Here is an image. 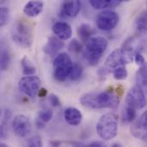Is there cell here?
Masks as SVG:
<instances>
[{"mask_svg":"<svg viewBox=\"0 0 147 147\" xmlns=\"http://www.w3.org/2000/svg\"><path fill=\"white\" fill-rule=\"evenodd\" d=\"M80 103L89 109H116L120 103V97L113 90L102 92H89L80 97Z\"/></svg>","mask_w":147,"mask_h":147,"instance_id":"1","label":"cell"},{"mask_svg":"<svg viewBox=\"0 0 147 147\" xmlns=\"http://www.w3.org/2000/svg\"><path fill=\"white\" fill-rule=\"evenodd\" d=\"M108 47V40L104 37H91L86 43L84 55L90 65H96Z\"/></svg>","mask_w":147,"mask_h":147,"instance_id":"2","label":"cell"},{"mask_svg":"<svg viewBox=\"0 0 147 147\" xmlns=\"http://www.w3.org/2000/svg\"><path fill=\"white\" fill-rule=\"evenodd\" d=\"M13 41L21 47L28 48L33 43L32 26L24 19H19L13 26L11 32Z\"/></svg>","mask_w":147,"mask_h":147,"instance_id":"3","label":"cell"},{"mask_svg":"<svg viewBox=\"0 0 147 147\" xmlns=\"http://www.w3.org/2000/svg\"><path fill=\"white\" fill-rule=\"evenodd\" d=\"M96 132L99 137L104 140L114 139L118 133V116L115 113L103 115L96 124Z\"/></svg>","mask_w":147,"mask_h":147,"instance_id":"4","label":"cell"},{"mask_svg":"<svg viewBox=\"0 0 147 147\" xmlns=\"http://www.w3.org/2000/svg\"><path fill=\"white\" fill-rule=\"evenodd\" d=\"M135 53L132 50L126 48H117L114 50L107 58L104 69L109 71H113L115 69L120 66H125V65L131 63L134 59Z\"/></svg>","mask_w":147,"mask_h":147,"instance_id":"5","label":"cell"},{"mask_svg":"<svg viewBox=\"0 0 147 147\" xmlns=\"http://www.w3.org/2000/svg\"><path fill=\"white\" fill-rule=\"evenodd\" d=\"M72 65L73 62L71 61L69 54L66 53H61L58 54L53 62L54 78L59 82L65 81L70 76Z\"/></svg>","mask_w":147,"mask_h":147,"instance_id":"6","label":"cell"},{"mask_svg":"<svg viewBox=\"0 0 147 147\" xmlns=\"http://www.w3.org/2000/svg\"><path fill=\"white\" fill-rule=\"evenodd\" d=\"M96 26L102 31L114 29L119 22V15L112 10H103L100 12L96 19Z\"/></svg>","mask_w":147,"mask_h":147,"instance_id":"7","label":"cell"},{"mask_svg":"<svg viewBox=\"0 0 147 147\" xmlns=\"http://www.w3.org/2000/svg\"><path fill=\"white\" fill-rule=\"evenodd\" d=\"M40 87V79L36 76H27L19 80L18 88L27 96L34 98L38 95Z\"/></svg>","mask_w":147,"mask_h":147,"instance_id":"8","label":"cell"},{"mask_svg":"<svg viewBox=\"0 0 147 147\" xmlns=\"http://www.w3.org/2000/svg\"><path fill=\"white\" fill-rule=\"evenodd\" d=\"M126 102L127 106H130L134 109H141L145 108L146 98L140 86L136 85L129 90L126 96Z\"/></svg>","mask_w":147,"mask_h":147,"instance_id":"9","label":"cell"},{"mask_svg":"<svg viewBox=\"0 0 147 147\" xmlns=\"http://www.w3.org/2000/svg\"><path fill=\"white\" fill-rule=\"evenodd\" d=\"M14 134L19 138L27 137L32 131V125L30 120L23 115L15 116L11 122Z\"/></svg>","mask_w":147,"mask_h":147,"instance_id":"10","label":"cell"},{"mask_svg":"<svg viewBox=\"0 0 147 147\" xmlns=\"http://www.w3.org/2000/svg\"><path fill=\"white\" fill-rule=\"evenodd\" d=\"M53 32L59 40H67L72 35V29L70 24L65 22H57L53 25Z\"/></svg>","mask_w":147,"mask_h":147,"instance_id":"11","label":"cell"},{"mask_svg":"<svg viewBox=\"0 0 147 147\" xmlns=\"http://www.w3.org/2000/svg\"><path fill=\"white\" fill-rule=\"evenodd\" d=\"M65 47V43L56 36H51L47 39L43 47V52L47 55H54Z\"/></svg>","mask_w":147,"mask_h":147,"instance_id":"12","label":"cell"},{"mask_svg":"<svg viewBox=\"0 0 147 147\" xmlns=\"http://www.w3.org/2000/svg\"><path fill=\"white\" fill-rule=\"evenodd\" d=\"M64 118L65 121L71 127L78 126L82 121V114L76 108H67L64 112Z\"/></svg>","mask_w":147,"mask_h":147,"instance_id":"13","label":"cell"},{"mask_svg":"<svg viewBox=\"0 0 147 147\" xmlns=\"http://www.w3.org/2000/svg\"><path fill=\"white\" fill-rule=\"evenodd\" d=\"M81 10V2L78 0L65 1L62 5V13L69 17H75Z\"/></svg>","mask_w":147,"mask_h":147,"instance_id":"14","label":"cell"},{"mask_svg":"<svg viewBox=\"0 0 147 147\" xmlns=\"http://www.w3.org/2000/svg\"><path fill=\"white\" fill-rule=\"evenodd\" d=\"M43 6L44 3L41 1L28 2L23 8V13L29 17H35L41 13L43 10Z\"/></svg>","mask_w":147,"mask_h":147,"instance_id":"15","label":"cell"},{"mask_svg":"<svg viewBox=\"0 0 147 147\" xmlns=\"http://www.w3.org/2000/svg\"><path fill=\"white\" fill-rule=\"evenodd\" d=\"M136 31L139 34H144L147 32V10L140 13L134 22Z\"/></svg>","mask_w":147,"mask_h":147,"instance_id":"16","label":"cell"},{"mask_svg":"<svg viewBox=\"0 0 147 147\" xmlns=\"http://www.w3.org/2000/svg\"><path fill=\"white\" fill-rule=\"evenodd\" d=\"M121 3V0H90V5L96 9L115 8Z\"/></svg>","mask_w":147,"mask_h":147,"instance_id":"17","label":"cell"},{"mask_svg":"<svg viewBox=\"0 0 147 147\" xmlns=\"http://www.w3.org/2000/svg\"><path fill=\"white\" fill-rule=\"evenodd\" d=\"M77 32H78V34L79 38L81 39V40L84 41V43H86L91 38V35L93 34V29L89 24L82 23L78 28Z\"/></svg>","mask_w":147,"mask_h":147,"instance_id":"18","label":"cell"},{"mask_svg":"<svg viewBox=\"0 0 147 147\" xmlns=\"http://www.w3.org/2000/svg\"><path fill=\"white\" fill-rule=\"evenodd\" d=\"M10 63V54L9 49L3 46L1 48V56H0V66L2 71H7Z\"/></svg>","mask_w":147,"mask_h":147,"instance_id":"19","label":"cell"},{"mask_svg":"<svg viewBox=\"0 0 147 147\" xmlns=\"http://www.w3.org/2000/svg\"><path fill=\"white\" fill-rule=\"evenodd\" d=\"M136 81L139 86H147V63L141 65L136 73Z\"/></svg>","mask_w":147,"mask_h":147,"instance_id":"20","label":"cell"},{"mask_svg":"<svg viewBox=\"0 0 147 147\" xmlns=\"http://www.w3.org/2000/svg\"><path fill=\"white\" fill-rule=\"evenodd\" d=\"M21 65H22V72L24 75L27 76H33V74L35 73L36 71V68L35 66H34L29 60L27 59V57H23L21 60Z\"/></svg>","mask_w":147,"mask_h":147,"instance_id":"21","label":"cell"},{"mask_svg":"<svg viewBox=\"0 0 147 147\" xmlns=\"http://www.w3.org/2000/svg\"><path fill=\"white\" fill-rule=\"evenodd\" d=\"M136 117V109L134 108L127 106L124 109L122 113V121L125 123H131L134 121Z\"/></svg>","mask_w":147,"mask_h":147,"instance_id":"22","label":"cell"},{"mask_svg":"<svg viewBox=\"0 0 147 147\" xmlns=\"http://www.w3.org/2000/svg\"><path fill=\"white\" fill-rule=\"evenodd\" d=\"M130 130H131V134L135 138L142 140L143 141L147 142V127L140 129V128H138L134 124H133Z\"/></svg>","mask_w":147,"mask_h":147,"instance_id":"23","label":"cell"},{"mask_svg":"<svg viewBox=\"0 0 147 147\" xmlns=\"http://www.w3.org/2000/svg\"><path fill=\"white\" fill-rule=\"evenodd\" d=\"M82 74H83V67H82V65L79 63H73L72 69L71 71L69 78L73 81H77L82 77Z\"/></svg>","mask_w":147,"mask_h":147,"instance_id":"24","label":"cell"},{"mask_svg":"<svg viewBox=\"0 0 147 147\" xmlns=\"http://www.w3.org/2000/svg\"><path fill=\"white\" fill-rule=\"evenodd\" d=\"M112 74L114 76V78L116 80H119V81L125 80L128 77V72H127V70L126 69L125 66L117 67L116 69H115L112 71Z\"/></svg>","mask_w":147,"mask_h":147,"instance_id":"25","label":"cell"},{"mask_svg":"<svg viewBox=\"0 0 147 147\" xmlns=\"http://www.w3.org/2000/svg\"><path fill=\"white\" fill-rule=\"evenodd\" d=\"M53 110L49 109H43L41 111L39 112L38 114V117L40 121H42L44 123L46 122H48L52 120L53 118Z\"/></svg>","mask_w":147,"mask_h":147,"instance_id":"26","label":"cell"},{"mask_svg":"<svg viewBox=\"0 0 147 147\" xmlns=\"http://www.w3.org/2000/svg\"><path fill=\"white\" fill-rule=\"evenodd\" d=\"M9 18V10L7 7H1L0 8V26L3 27L7 24Z\"/></svg>","mask_w":147,"mask_h":147,"instance_id":"27","label":"cell"},{"mask_svg":"<svg viewBox=\"0 0 147 147\" xmlns=\"http://www.w3.org/2000/svg\"><path fill=\"white\" fill-rule=\"evenodd\" d=\"M27 146L28 147H43V142L39 135H34L28 140Z\"/></svg>","mask_w":147,"mask_h":147,"instance_id":"28","label":"cell"},{"mask_svg":"<svg viewBox=\"0 0 147 147\" xmlns=\"http://www.w3.org/2000/svg\"><path fill=\"white\" fill-rule=\"evenodd\" d=\"M69 50L73 53H79L83 50V45L78 40L73 39L69 44Z\"/></svg>","mask_w":147,"mask_h":147,"instance_id":"29","label":"cell"},{"mask_svg":"<svg viewBox=\"0 0 147 147\" xmlns=\"http://www.w3.org/2000/svg\"><path fill=\"white\" fill-rule=\"evenodd\" d=\"M134 125L138 128H140V129H143V128L147 127V110L145 113H143V115L140 116L139 121L134 123Z\"/></svg>","mask_w":147,"mask_h":147,"instance_id":"30","label":"cell"},{"mask_svg":"<svg viewBox=\"0 0 147 147\" xmlns=\"http://www.w3.org/2000/svg\"><path fill=\"white\" fill-rule=\"evenodd\" d=\"M134 59L135 63H136L137 65H140V66L146 64V59H145L144 56L141 54V53H140V51H138V52L135 53V54H134Z\"/></svg>","mask_w":147,"mask_h":147,"instance_id":"31","label":"cell"},{"mask_svg":"<svg viewBox=\"0 0 147 147\" xmlns=\"http://www.w3.org/2000/svg\"><path fill=\"white\" fill-rule=\"evenodd\" d=\"M48 100H49V102H50V104L52 106H53V107H59V106H60V101H59V97L56 95H54V94L49 95Z\"/></svg>","mask_w":147,"mask_h":147,"instance_id":"32","label":"cell"},{"mask_svg":"<svg viewBox=\"0 0 147 147\" xmlns=\"http://www.w3.org/2000/svg\"><path fill=\"white\" fill-rule=\"evenodd\" d=\"M88 147H106V146L101 141H94V142L90 143L88 146Z\"/></svg>","mask_w":147,"mask_h":147,"instance_id":"33","label":"cell"},{"mask_svg":"<svg viewBox=\"0 0 147 147\" xmlns=\"http://www.w3.org/2000/svg\"><path fill=\"white\" fill-rule=\"evenodd\" d=\"M69 143L71 145L72 147H88V146H86L81 142H78V141H71Z\"/></svg>","mask_w":147,"mask_h":147,"instance_id":"34","label":"cell"},{"mask_svg":"<svg viewBox=\"0 0 147 147\" xmlns=\"http://www.w3.org/2000/svg\"><path fill=\"white\" fill-rule=\"evenodd\" d=\"M47 95V90L45 89V88H42V89H40V90H39V92H38V96L39 97H45Z\"/></svg>","mask_w":147,"mask_h":147,"instance_id":"35","label":"cell"},{"mask_svg":"<svg viewBox=\"0 0 147 147\" xmlns=\"http://www.w3.org/2000/svg\"><path fill=\"white\" fill-rule=\"evenodd\" d=\"M36 127H37L39 129H42V128L45 127V124H44V122H43L42 121H40V120L39 119V120L36 121Z\"/></svg>","mask_w":147,"mask_h":147,"instance_id":"36","label":"cell"},{"mask_svg":"<svg viewBox=\"0 0 147 147\" xmlns=\"http://www.w3.org/2000/svg\"><path fill=\"white\" fill-rule=\"evenodd\" d=\"M123 95V87L121 85H120L118 88H117V96L120 97Z\"/></svg>","mask_w":147,"mask_h":147,"instance_id":"37","label":"cell"},{"mask_svg":"<svg viewBox=\"0 0 147 147\" xmlns=\"http://www.w3.org/2000/svg\"><path fill=\"white\" fill-rule=\"evenodd\" d=\"M51 146H52V147H59L60 142L59 141H52L51 142Z\"/></svg>","mask_w":147,"mask_h":147,"instance_id":"38","label":"cell"},{"mask_svg":"<svg viewBox=\"0 0 147 147\" xmlns=\"http://www.w3.org/2000/svg\"><path fill=\"white\" fill-rule=\"evenodd\" d=\"M111 147H122V146H121V144H118V143H114V144L112 145V146Z\"/></svg>","mask_w":147,"mask_h":147,"instance_id":"39","label":"cell"},{"mask_svg":"<svg viewBox=\"0 0 147 147\" xmlns=\"http://www.w3.org/2000/svg\"><path fill=\"white\" fill-rule=\"evenodd\" d=\"M0 147H9V146H6V145H5V144H3V143H1Z\"/></svg>","mask_w":147,"mask_h":147,"instance_id":"40","label":"cell"},{"mask_svg":"<svg viewBox=\"0 0 147 147\" xmlns=\"http://www.w3.org/2000/svg\"><path fill=\"white\" fill-rule=\"evenodd\" d=\"M146 10H147V9H146Z\"/></svg>","mask_w":147,"mask_h":147,"instance_id":"41","label":"cell"}]
</instances>
